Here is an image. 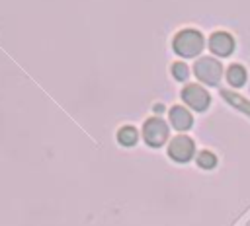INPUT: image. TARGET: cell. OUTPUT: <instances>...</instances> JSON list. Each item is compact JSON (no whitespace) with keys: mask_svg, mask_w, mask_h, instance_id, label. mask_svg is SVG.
I'll return each instance as SVG.
<instances>
[{"mask_svg":"<svg viewBox=\"0 0 250 226\" xmlns=\"http://www.w3.org/2000/svg\"><path fill=\"white\" fill-rule=\"evenodd\" d=\"M172 45H174V51L180 56L191 58V56L201 53V49H203V35L199 31H195V29H182L180 33H176Z\"/></svg>","mask_w":250,"mask_h":226,"instance_id":"1","label":"cell"},{"mask_svg":"<svg viewBox=\"0 0 250 226\" xmlns=\"http://www.w3.org/2000/svg\"><path fill=\"white\" fill-rule=\"evenodd\" d=\"M193 72H195L197 80H201L203 84L215 86V84L221 80L223 66H221L219 60H215V58H211V56H203V58L195 60V64H193Z\"/></svg>","mask_w":250,"mask_h":226,"instance_id":"2","label":"cell"},{"mask_svg":"<svg viewBox=\"0 0 250 226\" xmlns=\"http://www.w3.org/2000/svg\"><path fill=\"white\" fill-rule=\"evenodd\" d=\"M143 136H145V142L148 146H154V148L162 146L168 138V125L158 117L146 119L143 125Z\"/></svg>","mask_w":250,"mask_h":226,"instance_id":"3","label":"cell"},{"mask_svg":"<svg viewBox=\"0 0 250 226\" xmlns=\"http://www.w3.org/2000/svg\"><path fill=\"white\" fill-rule=\"evenodd\" d=\"M182 99H184V103H188V105H189L191 109H195V111L207 109V107H209V101H211L207 90L201 88V86H197V84H188V86L182 90Z\"/></svg>","mask_w":250,"mask_h":226,"instance_id":"4","label":"cell"},{"mask_svg":"<svg viewBox=\"0 0 250 226\" xmlns=\"http://www.w3.org/2000/svg\"><path fill=\"white\" fill-rule=\"evenodd\" d=\"M193 152H195L193 140H191L189 136H184V134L172 138V142H170V146H168V154H170V158L176 160V162H188V160H191Z\"/></svg>","mask_w":250,"mask_h":226,"instance_id":"5","label":"cell"},{"mask_svg":"<svg viewBox=\"0 0 250 226\" xmlns=\"http://www.w3.org/2000/svg\"><path fill=\"white\" fill-rule=\"evenodd\" d=\"M209 49L219 56H229L234 51V39L227 31H217L209 37Z\"/></svg>","mask_w":250,"mask_h":226,"instance_id":"6","label":"cell"},{"mask_svg":"<svg viewBox=\"0 0 250 226\" xmlns=\"http://www.w3.org/2000/svg\"><path fill=\"white\" fill-rule=\"evenodd\" d=\"M170 123H172V127L178 129V131H188V129L191 127L193 119H191V113H189L186 107L176 105V107L170 109Z\"/></svg>","mask_w":250,"mask_h":226,"instance_id":"7","label":"cell"},{"mask_svg":"<svg viewBox=\"0 0 250 226\" xmlns=\"http://www.w3.org/2000/svg\"><path fill=\"white\" fill-rule=\"evenodd\" d=\"M227 82L232 86V88H240L244 82H246V70L240 66V64H232L227 68Z\"/></svg>","mask_w":250,"mask_h":226,"instance_id":"8","label":"cell"},{"mask_svg":"<svg viewBox=\"0 0 250 226\" xmlns=\"http://www.w3.org/2000/svg\"><path fill=\"white\" fill-rule=\"evenodd\" d=\"M221 95H223L227 101H230V105H232V107H236V109H240V111H244V113H248V115H250V101H248V99H244V97H240L238 94L229 92V90H223V92H221Z\"/></svg>","mask_w":250,"mask_h":226,"instance_id":"9","label":"cell"},{"mask_svg":"<svg viewBox=\"0 0 250 226\" xmlns=\"http://www.w3.org/2000/svg\"><path fill=\"white\" fill-rule=\"evenodd\" d=\"M117 140L123 144V146H133L137 142V131L135 127L127 125V127H121L119 132H117Z\"/></svg>","mask_w":250,"mask_h":226,"instance_id":"10","label":"cell"},{"mask_svg":"<svg viewBox=\"0 0 250 226\" xmlns=\"http://www.w3.org/2000/svg\"><path fill=\"white\" fill-rule=\"evenodd\" d=\"M215 164H217V158H215L213 152L203 150V152L197 154V166H199V168H203V170H211V168H215Z\"/></svg>","mask_w":250,"mask_h":226,"instance_id":"11","label":"cell"},{"mask_svg":"<svg viewBox=\"0 0 250 226\" xmlns=\"http://www.w3.org/2000/svg\"><path fill=\"white\" fill-rule=\"evenodd\" d=\"M172 74H174L176 80H186L188 74H189V70H188V66L184 62H174L172 64Z\"/></svg>","mask_w":250,"mask_h":226,"instance_id":"12","label":"cell"},{"mask_svg":"<svg viewBox=\"0 0 250 226\" xmlns=\"http://www.w3.org/2000/svg\"><path fill=\"white\" fill-rule=\"evenodd\" d=\"M154 111H156V113L164 111V105H162V103H156V105H154Z\"/></svg>","mask_w":250,"mask_h":226,"instance_id":"13","label":"cell"}]
</instances>
